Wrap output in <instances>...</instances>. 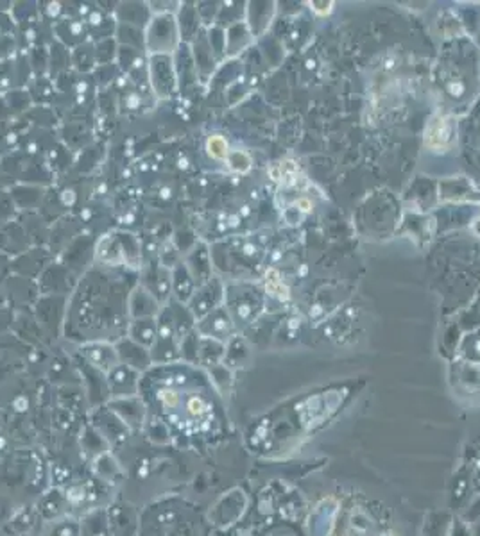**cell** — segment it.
<instances>
[{"mask_svg":"<svg viewBox=\"0 0 480 536\" xmlns=\"http://www.w3.org/2000/svg\"><path fill=\"white\" fill-rule=\"evenodd\" d=\"M206 150H208V154L213 157V159H219V161H223V159H228V156H230L228 143H226V140H224L223 136H219V134H213V136L208 138Z\"/></svg>","mask_w":480,"mask_h":536,"instance_id":"obj_8","label":"cell"},{"mask_svg":"<svg viewBox=\"0 0 480 536\" xmlns=\"http://www.w3.org/2000/svg\"><path fill=\"white\" fill-rule=\"evenodd\" d=\"M299 206H303L302 210H305V211H309V210H310V204H309V201H299Z\"/></svg>","mask_w":480,"mask_h":536,"instance_id":"obj_10","label":"cell"},{"mask_svg":"<svg viewBox=\"0 0 480 536\" xmlns=\"http://www.w3.org/2000/svg\"><path fill=\"white\" fill-rule=\"evenodd\" d=\"M228 161L230 166H232L233 170H237V172H246V170L249 168V165H251V159H249L244 152H230Z\"/></svg>","mask_w":480,"mask_h":536,"instance_id":"obj_9","label":"cell"},{"mask_svg":"<svg viewBox=\"0 0 480 536\" xmlns=\"http://www.w3.org/2000/svg\"><path fill=\"white\" fill-rule=\"evenodd\" d=\"M83 354L86 356L90 363L94 365L95 368H99L101 372H110L115 365L118 363V356L115 349L106 345H99V343H94V345H86L81 349Z\"/></svg>","mask_w":480,"mask_h":536,"instance_id":"obj_5","label":"cell"},{"mask_svg":"<svg viewBox=\"0 0 480 536\" xmlns=\"http://www.w3.org/2000/svg\"><path fill=\"white\" fill-rule=\"evenodd\" d=\"M108 383H110L111 396L117 399H129L140 386V372L133 370L127 365L117 363L108 372Z\"/></svg>","mask_w":480,"mask_h":536,"instance_id":"obj_2","label":"cell"},{"mask_svg":"<svg viewBox=\"0 0 480 536\" xmlns=\"http://www.w3.org/2000/svg\"><path fill=\"white\" fill-rule=\"evenodd\" d=\"M156 331H158V326L153 320H139V322H134L133 331H131V340L146 349H153L156 342Z\"/></svg>","mask_w":480,"mask_h":536,"instance_id":"obj_7","label":"cell"},{"mask_svg":"<svg viewBox=\"0 0 480 536\" xmlns=\"http://www.w3.org/2000/svg\"><path fill=\"white\" fill-rule=\"evenodd\" d=\"M176 40H178V31L172 18L163 17L158 18L149 27L147 34V47L155 56H167V52H172Z\"/></svg>","mask_w":480,"mask_h":536,"instance_id":"obj_1","label":"cell"},{"mask_svg":"<svg viewBox=\"0 0 480 536\" xmlns=\"http://www.w3.org/2000/svg\"><path fill=\"white\" fill-rule=\"evenodd\" d=\"M117 356H118V363L127 365V367L140 372V374L146 372L153 363L151 354H149V351H147L146 347L139 345V343L133 342L131 338L126 340V342H122L117 347Z\"/></svg>","mask_w":480,"mask_h":536,"instance_id":"obj_3","label":"cell"},{"mask_svg":"<svg viewBox=\"0 0 480 536\" xmlns=\"http://www.w3.org/2000/svg\"><path fill=\"white\" fill-rule=\"evenodd\" d=\"M450 140V127L444 118L436 117L430 122L427 131V145L432 149H443Z\"/></svg>","mask_w":480,"mask_h":536,"instance_id":"obj_6","label":"cell"},{"mask_svg":"<svg viewBox=\"0 0 480 536\" xmlns=\"http://www.w3.org/2000/svg\"><path fill=\"white\" fill-rule=\"evenodd\" d=\"M153 88L158 89V95H171L176 85L172 61L169 56H155L151 59Z\"/></svg>","mask_w":480,"mask_h":536,"instance_id":"obj_4","label":"cell"}]
</instances>
